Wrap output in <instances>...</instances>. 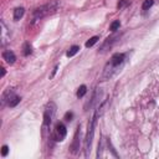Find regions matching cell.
<instances>
[{
  "label": "cell",
  "instance_id": "obj_15",
  "mask_svg": "<svg viewBox=\"0 0 159 159\" xmlns=\"http://www.w3.org/2000/svg\"><path fill=\"white\" fill-rule=\"evenodd\" d=\"M153 4H154L153 0H144V3L142 4V9L143 10H149L153 6Z\"/></svg>",
  "mask_w": 159,
  "mask_h": 159
},
{
  "label": "cell",
  "instance_id": "obj_9",
  "mask_svg": "<svg viewBox=\"0 0 159 159\" xmlns=\"http://www.w3.org/2000/svg\"><path fill=\"white\" fill-rule=\"evenodd\" d=\"M116 39H118V36H111V37H108V39L105 41V44H103V46H102L101 51H106V49L112 47L113 42H116Z\"/></svg>",
  "mask_w": 159,
  "mask_h": 159
},
{
  "label": "cell",
  "instance_id": "obj_7",
  "mask_svg": "<svg viewBox=\"0 0 159 159\" xmlns=\"http://www.w3.org/2000/svg\"><path fill=\"white\" fill-rule=\"evenodd\" d=\"M80 137H81V126H78L73 137V142L71 144V153L72 154H77L80 150Z\"/></svg>",
  "mask_w": 159,
  "mask_h": 159
},
{
  "label": "cell",
  "instance_id": "obj_6",
  "mask_svg": "<svg viewBox=\"0 0 159 159\" xmlns=\"http://www.w3.org/2000/svg\"><path fill=\"white\" fill-rule=\"evenodd\" d=\"M66 134H67V129H66L65 124L61 123V122L56 123L55 129H54V138H55V140L56 142H62L66 138Z\"/></svg>",
  "mask_w": 159,
  "mask_h": 159
},
{
  "label": "cell",
  "instance_id": "obj_3",
  "mask_svg": "<svg viewBox=\"0 0 159 159\" xmlns=\"http://www.w3.org/2000/svg\"><path fill=\"white\" fill-rule=\"evenodd\" d=\"M126 60V54H114L110 61V63L106 66L105 72H103V80L105 78H111L113 73L119 68V66L124 62Z\"/></svg>",
  "mask_w": 159,
  "mask_h": 159
},
{
  "label": "cell",
  "instance_id": "obj_13",
  "mask_svg": "<svg viewBox=\"0 0 159 159\" xmlns=\"http://www.w3.org/2000/svg\"><path fill=\"white\" fill-rule=\"evenodd\" d=\"M98 40H100V37H98V36H92V37L86 42V45H85V46H86V47H92L95 44H97V42H98Z\"/></svg>",
  "mask_w": 159,
  "mask_h": 159
},
{
  "label": "cell",
  "instance_id": "obj_18",
  "mask_svg": "<svg viewBox=\"0 0 159 159\" xmlns=\"http://www.w3.org/2000/svg\"><path fill=\"white\" fill-rule=\"evenodd\" d=\"M126 5H128V0H119L117 8H118V9H122V8H124Z\"/></svg>",
  "mask_w": 159,
  "mask_h": 159
},
{
  "label": "cell",
  "instance_id": "obj_12",
  "mask_svg": "<svg viewBox=\"0 0 159 159\" xmlns=\"http://www.w3.org/2000/svg\"><path fill=\"white\" fill-rule=\"evenodd\" d=\"M86 93H87V87H86L85 85H82V86L78 87V90H77V97H78V98H82Z\"/></svg>",
  "mask_w": 159,
  "mask_h": 159
},
{
  "label": "cell",
  "instance_id": "obj_21",
  "mask_svg": "<svg viewBox=\"0 0 159 159\" xmlns=\"http://www.w3.org/2000/svg\"><path fill=\"white\" fill-rule=\"evenodd\" d=\"M4 75H5V68L2 67V76H4Z\"/></svg>",
  "mask_w": 159,
  "mask_h": 159
},
{
  "label": "cell",
  "instance_id": "obj_8",
  "mask_svg": "<svg viewBox=\"0 0 159 159\" xmlns=\"http://www.w3.org/2000/svg\"><path fill=\"white\" fill-rule=\"evenodd\" d=\"M3 58H4L9 65H13V63L15 62V60H16V56H15V54H14L13 51L8 50V51H4V52H3Z\"/></svg>",
  "mask_w": 159,
  "mask_h": 159
},
{
  "label": "cell",
  "instance_id": "obj_17",
  "mask_svg": "<svg viewBox=\"0 0 159 159\" xmlns=\"http://www.w3.org/2000/svg\"><path fill=\"white\" fill-rule=\"evenodd\" d=\"M9 153V147L8 145H3L2 147V157H6Z\"/></svg>",
  "mask_w": 159,
  "mask_h": 159
},
{
  "label": "cell",
  "instance_id": "obj_2",
  "mask_svg": "<svg viewBox=\"0 0 159 159\" xmlns=\"http://www.w3.org/2000/svg\"><path fill=\"white\" fill-rule=\"evenodd\" d=\"M61 8V3L57 2V0H52V2L47 3V4H44L39 8H36L34 10V18L35 19H42L45 16H49L54 13H56L58 9Z\"/></svg>",
  "mask_w": 159,
  "mask_h": 159
},
{
  "label": "cell",
  "instance_id": "obj_10",
  "mask_svg": "<svg viewBox=\"0 0 159 159\" xmlns=\"http://www.w3.org/2000/svg\"><path fill=\"white\" fill-rule=\"evenodd\" d=\"M24 13H25V9H24L23 6L16 8V9L14 10V20H15V21L20 20V19L24 16Z\"/></svg>",
  "mask_w": 159,
  "mask_h": 159
},
{
  "label": "cell",
  "instance_id": "obj_16",
  "mask_svg": "<svg viewBox=\"0 0 159 159\" xmlns=\"http://www.w3.org/2000/svg\"><path fill=\"white\" fill-rule=\"evenodd\" d=\"M119 26H121V23H119V20H116V21H113V23L111 24V26H110V30L114 32V31L119 30Z\"/></svg>",
  "mask_w": 159,
  "mask_h": 159
},
{
  "label": "cell",
  "instance_id": "obj_5",
  "mask_svg": "<svg viewBox=\"0 0 159 159\" xmlns=\"http://www.w3.org/2000/svg\"><path fill=\"white\" fill-rule=\"evenodd\" d=\"M20 101H21V98L19 97V96H16L15 93H14V91L13 90H8V91H5L4 92V95H3V103H5V105H8L9 107H16L19 103H20Z\"/></svg>",
  "mask_w": 159,
  "mask_h": 159
},
{
  "label": "cell",
  "instance_id": "obj_20",
  "mask_svg": "<svg viewBox=\"0 0 159 159\" xmlns=\"http://www.w3.org/2000/svg\"><path fill=\"white\" fill-rule=\"evenodd\" d=\"M57 68H58V66H55V67H54V70H52V73L50 75V78H52V77L55 76V73L57 72Z\"/></svg>",
  "mask_w": 159,
  "mask_h": 159
},
{
  "label": "cell",
  "instance_id": "obj_14",
  "mask_svg": "<svg viewBox=\"0 0 159 159\" xmlns=\"http://www.w3.org/2000/svg\"><path fill=\"white\" fill-rule=\"evenodd\" d=\"M23 54H24V56H29L31 52H32V49H31V46H30V44L29 42H25L24 44V47H23Z\"/></svg>",
  "mask_w": 159,
  "mask_h": 159
},
{
  "label": "cell",
  "instance_id": "obj_11",
  "mask_svg": "<svg viewBox=\"0 0 159 159\" xmlns=\"http://www.w3.org/2000/svg\"><path fill=\"white\" fill-rule=\"evenodd\" d=\"M78 51H80V46L73 45V46H71V47L68 49V51L66 52V56H67V57H72V56H75Z\"/></svg>",
  "mask_w": 159,
  "mask_h": 159
},
{
  "label": "cell",
  "instance_id": "obj_4",
  "mask_svg": "<svg viewBox=\"0 0 159 159\" xmlns=\"http://www.w3.org/2000/svg\"><path fill=\"white\" fill-rule=\"evenodd\" d=\"M55 112H56V106L54 102H50L47 106H46V110L44 112V124H42V128H44V133L45 131L50 127L51 122H52V118L55 116Z\"/></svg>",
  "mask_w": 159,
  "mask_h": 159
},
{
  "label": "cell",
  "instance_id": "obj_1",
  "mask_svg": "<svg viewBox=\"0 0 159 159\" xmlns=\"http://www.w3.org/2000/svg\"><path fill=\"white\" fill-rule=\"evenodd\" d=\"M103 106H105V105H101V106L96 110V112L93 113L92 118H91L90 122H88L87 133H86V138H85V157H88V155H90L92 140H93V137H95V128H96V124H97V119H98V117H100L101 113H102Z\"/></svg>",
  "mask_w": 159,
  "mask_h": 159
},
{
  "label": "cell",
  "instance_id": "obj_19",
  "mask_svg": "<svg viewBox=\"0 0 159 159\" xmlns=\"http://www.w3.org/2000/svg\"><path fill=\"white\" fill-rule=\"evenodd\" d=\"M72 117H73V113H72V112H67V113L65 114V121L70 122V121H72Z\"/></svg>",
  "mask_w": 159,
  "mask_h": 159
}]
</instances>
